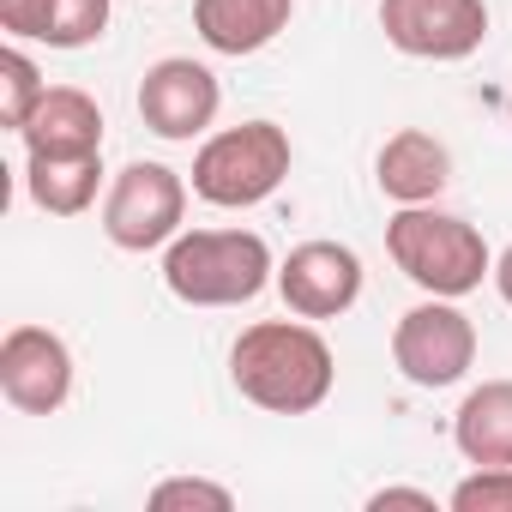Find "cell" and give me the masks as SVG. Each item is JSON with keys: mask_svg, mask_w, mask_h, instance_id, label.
Instances as JSON below:
<instances>
[{"mask_svg": "<svg viewBox=\"0 0 512 512\" xmlns=\"http://www.w3.org/2000/svg\"><path fill=\"white\" fill-rule=\"evenodd\" d=\"M229 380L247 404L272 416H308L332 398L338 356L314 320H260L229 344Z\"/></svg>", "mask_w": 512, "mask_h": 512, "instance_id": "obj_1", "label": "cell"}, {"mask_svg": "<svg viewBox=\"0 0 512 512\" xmlns=\"http://www.w3.org/2000/svg\"><path fill=\"white\" fill-rule=\"evenodd\" d=\"M163 284L187 308H241L278 284V260L253 229H181L163 247Z\"/></svg>", "mask_w": 512, "mask_h": 512, "instance_id": "obj_2", "label": "cell"}, {"mask_svg": "<svg viewBox=\"0 0 512 512\" xmlns=\"http://www.w3.org/2000/svg\"><path fill=\"white\" fill-rule=\"evenodd\" d=\"M386 253L392 266L422 290V296H470L482 278H494V253L476 223L434 211V205H398L386 223Z\"/></svg>", "mask_w": 512, "mask_h": 512, "instance_id": "obj_3", "label": "cell"}, {"mask_svg": "<svg viewBox=\"0 0 512 512\" xmlns=\"http://www.w3.org/2000/svg\"><path fill=\"white\" fill-rule=\"evenodd\" d=\"M290 133L278 121H241L193 151V193L217 211H247L290 181Z\"/></svg>", "mask_w": 512, "mask_h": 512, "instance_id": "obj_4", "label": "cell"}, {"mask_svg": "<svg viewBox=\"0 0 512 512\" xmlns=\"http://www.w3.org/2000/svg\"><path fill=\"white\" fill-rule=\"evenodd\" d=\"M392 362L410 386L422 392H446L476 368V326L452 296H428L416 308L398 314L392 326Z\"/></svg>", "mask_w": 512, "mask_h": 512, "instance_id": "obj_5", "label": "cell"}, {"mask_svg": "<svg viewBox=\"0 0 512 512\" xmlns=\"http://www.w3.org/2000/svg\"><path fill=\"white\" fill-rule=\"evenodd\" d=\"M187 181L169 163H127L103 193V235L121 253H157L181 235Z\"/></svg>", "mask_w": 512, "mask_h": 512, "instance_id": "obj_6", "label": "cell"}, {"mask_svg": "<svg viewBox=\"0 0 512 512\" xmlns=\"http://www.w3.org/2000/svg\"><path fill=\"white\" fill-rule=\"evenodd\" d=\"M380 31L410 61H470L488 43V0H380Z\"/></svg>", "mask_w": 512, "mask_h": 512, "instance_id": "obj_7", "label": "cell"}, {"mask_svg": "<svg viewBox=\"0 0 512 512\" xmlns=\"http://www.w3.org/2000/svg\"><path fill=\"white\" fill-rule=\"evenodd\" d=\"M223 109V85L205 61L193 55H169V61H151L145 79H139V121L169 139V145H193Z\"/></svg>", "mask_w": 512, "mask_h": 512, "instance_id": "obj_8", "label": "cell"}, {"mask_svg": "<svg viewBox=\"0 0 512 512\" xmlns=\"http://www.w3.org/2000/svg\"><path fill=\"white\" fill-rule=\"evenodd\" d=\"M0 392L25 416H55L73 398V350L49 326H13L0 338Z\"/></svg>", "mask_w": 512, "mask_h": 512, "instance_id": "obj_9", "label": "cell"}, {"mask_svg": "<svg viewBox=\"0 0 512 512\" xmlns=\"http://www.w3.org/2000/svg\"><path fill=\"white\" fill-rule=\"evenodd\" d=\"M278 296L302 320H338L362 302V260L344 241H302L278 266Z\"/></svg>", "mask_w": 512, "mask_h": 512, "instance_id": "obj_10", "label": "cell"}, {"mask_svg": "<svg viewBox=\"0 0 512 512\" xmlns=\"http://www.w3.org/2000/svg\"><path fill=\"white\" fill-rule=\"evenodd\" d=\"M296 19V0H193V31L211 55H260Z\"/></svg>", "mask_w": 512, "mask_h": 512, "instance_id": "obj_11", "label": "cell"}, {"mask_svg": "<svg viewBox=\"0 0 512 512\" xmlns=\"http://www.w3.org/2000/svg\"><path fill=\"white\" fill-rule=\"evenodd\" d=\"M19 139H25V157H85V151H103V109L79 85H49V97L19 127Z\"/></svg>", "mask_w": 512, "mask_h": 512, "instance_id": "obj_12", "label": "cell"}, {"mask_svg": "<svg viewBox=\"0 0 512 512\" xmlns=\"http://www.w3.org/2000/svg\"><path fill=\"white\" fill-rule=\"evenodd\" d=\"M374 181H380V193H386L392 205H434V199L446 193V181H452V151H446L434 133L404 127V133H392V139L380 145Z\"/></svg>", "mask_w": 512, "mask_h": 512, "instance_id": "obj_13", "label": "cell"}, {"mask_svg": "<svg viewBox=\"0 0 512 512\" xmlns=\"http://www.w3.org/2000/svg\"><path fill=\"white\" fill-rule=\"evenodd\" d=\"M452 446L464 464H512V380H482L452 416Z\"/></svg>", "mask_w": 512, "mask_h": 512, "instance_id": "obj_14", "label": "cell"}, {"mask_svg": "<svg viewBox=\"0 0 512 512\" xmlns=\"http://www.w3.org/2000/svg\"><path fill=\"white\" fill-rule=\"evenodd\" d=\"M25 193L49 217H85L103 193V151L85 157H25Z\"/></svg>", "mask_w": 512, "mask_h": 512, "instance_id": "obj_15", "label": "cell"}, {"mask_svg": "<svg viewBox=\"0 0 512 512\" xmlns=\"http://www.w3.org/2000/svg\"><path fill=\"white\" fill-rule=\"evenodd\" d=\"M0 91H7V97H0V121H7L13 133L31 121V109L49 97V79H43V67L13 43L7 55H0Z\"/></svg>", "mask_w": 512, "mask_h": 512, "instance_id": "obj_16", "label": "cell"}, {"mask_svg": "<svg viewBox=\"0 0 512 512\" xmlns=\"http://www.w3.org/2000/svg\"><path fill=\"white\" fill-rule=\"evenodd\" d=\"M103 31H109V0H55L43 43L49 49H91Z\"/></svg>", "mask_w": 512, "mask_h": 512, "instance_id": "obj_17", "label": "cell"}, {"mask_svg": "<svg viewBox=\"0 0 512 512\" xmlns=\"http://www.w3.org/2000/svg\"><path fill=\"white\" fill-rule=\"evenodd\" d=\"M452 512H512V464H476L452 488Z\"/></svg>", "mask_w": 512, "mask_h": 512, "instance_id": "obj_18", "label": "cell"}, {"mask_svg": "<svg viewBox=\"0 0 512 512\" xmlns=\"http://www.w3.org/2000/svg\"><path fill=\"white\" fill-rule=\"evenodd\" d=\"M151 506H157V512H181V506L229 512V506H235V494H229L223 482H211V476H169V482H157V488H151Z\"/></svg>", "mask_w": 512, "mask_h": 512, "instance_id": "obj_19", "label": "cell"}, {"mask_svg": "<svg viewBox=\"0 0 512 512\" xmlns=\"http://www.w3.org/2000/svg\"><path fill=\"white\" fill-rule=\"evenodd\" d=\"M49 13H55V0H0V25H7L13 43H43Z\"/></svg>", "mask_w": 512, "mask_h": 512, "instance_id": "obj_20", "label": "cell"}, {"mask_svg": "<svg viewBox=\"0 0 512 512\" xmlns=\"http://www.w3.org/2000/svg\"><path fill=\"white\" fill-rule=\"evenodd\" d=\"M368 506H374V512H380V506H422V512H434V494H428V488H374Z\"/></svg>", "mask_w": 512, "mask_h": 512, "instance_id": "obj_21", "label": "cell"}, {"mask_svg": "<svg viewBox=\"0 0 512 512\" xmlns=\"http://www.w3.org/2000/svg\"><path fill=\"white\" fill-rule=\"evenodd\" d=\"M494 290H500V302L512 308V247H506L500 260H494Z\"/></svg>", "mask_w": 512, "mask_h": 512, "instance_id": "obj_22", "label": "cell"}]
</instances>
